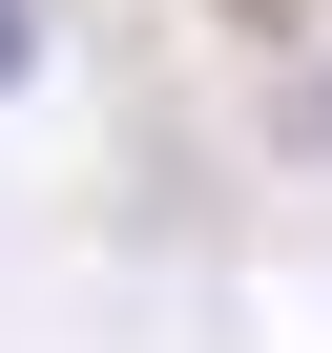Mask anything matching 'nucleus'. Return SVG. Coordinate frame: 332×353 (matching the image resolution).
I'll return each mask as SVG.
<instances>
[{"instance_id": "1", "label": "nucleus", "mask_w": 332, "mask_h": 353, "mask_svg": "<svg viewBox=\"0 0 332 353\" xmlns=\"http://www.w3.org/2000/svg\"><path fill=\"white\" fill-rule=\"evenodd\" d=\"M0 83H42V21H21V0H0Z\"/></svg>"}]
</instances>
